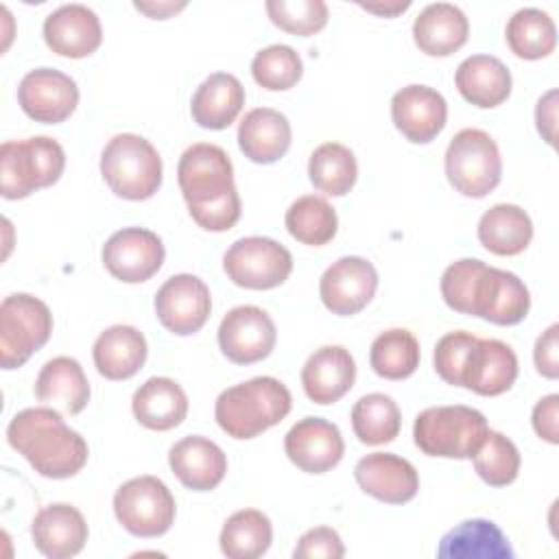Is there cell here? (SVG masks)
<instances>
[{"label": "cell", "mask_w": 559, "mask_h": 559, "mask_svg": "<svg viewBox=\"0 0 559 559\" xmlns=\"http://www.w3.org/2000/svg\"><path fill=\"white\" fill-rule=\"evenodd\" d=\"M9 445L46 478H70L87 463V443L55 408L33 406L13 415L7 428Z\"/></svg>", "instance_id": "1"}, {"label": "cell", "mask_w": 559, "mask_h": 559, "mask_svg": "<svg viewBox=\"0 0 559 559\" xmlns=\"http://www.w3.org/2000/svg\"><path fill=\"white\" fill-rule=\"evenodd\" d=\"M293 406L290 391L271 376H258L225 389L214 404L221 430L234 439H253L280 424Z\"/></svg>", "instance_id": "2"}, {"label": "cell", "mask_w": 559, "mask_h": 559, "mask_svg": "<svg viewBox=\"0 0 559 559\" xmlns=\"http://www.w3.org/2000/svg\"><path fill=\"white\" fill-rule=\"evenodd\" d=\"M100 175L114 194L144 201L162 186V157L146 138L118 133L103 148Z\"/></svg>", "instance_id": "3"}, {"label": "cell", "mask_w": 559, "mask_h": 559, "mask_svg": "<svg viewBox=\"0 0 559 559\" xmlns=\"http://www.w3.org/2000/svg\"><path fill=\"white\" fill-rule=\"evenodd\" d=\"M487 430L485 415L472 406H430L415 417L413 439L428 456L472 459Z\"/></svg>", "instance_id": "4"}, {"label": "cell", "mask_w": 559, "mask_h": 559, "mask_svg": "<svg viewBox=\"0 0 559 559\" xmlns=\"http://www.w3.org/2000/svg\"><path fill=\"white\" fill-rule=\"evenodd\" d=\"M66 168L61 144L46 135L11 140L0 146V192L4 199H24L59 181Z\"/></svg>", "instance_id": "5"}, {"label": "cell", "mask_w": 559, "mask_h": 559, "mask_svg": "<svg viewBox=\"0 0 559 559\" xmlns=\"http://www.w3.org/2000/svg\"><path fill=\"white\" fill-rule=\"evenodd\" d=\"M445 175L452 188L463 197H487L502 177V159L496 140L483 129H461L448 144Z\"/></svg>", "instance_id": "6"}, {"label": "cell", "mask_w": 559, "mask_h": 559, "mask_svg": "<svg viewBox=\"0 0 559 559\" xmlns=\"http://www.w3.org/2000/svg\"><path fill=\"white\" fill-rule=\"evenodd\" d=\"M52 332V314L48 306L28 295L13 293L0 304V362L2 369L22 367L37 349H41Z\"/></svg>", "instance_id": "7"}, {"label": "cell", "mask_w": 559, "mask_h": 559, "mask_svg": "<svg viewBox=\"0 0 559 559\" xmlns=\"http://www.w3.org/2000/svg\"><path fill=\"white\" fill-rule=\"evenodd\" d=\"M175 498L157 476H138L114 493L118 522L135 537H159L175 522Z\"/></svg>", "instance_id": "8"}, {"label": "cell", "mask_w": 559, "mask_h": 559, "mask_svg": "<svg viewBox=\"0 0 559 559\" xmlns=\"http://www.w3.org/2000/svg\"><path fill=\"white\" fill-rule=\"evenodd\" d=\"M177 181L188 210L205 207L236 194L229 155L216 144H192L183 151L177 166Z\"/></svg>", "instance_id": "9"}, {"label": "cell", "mask_w": 559, "mask_h": 559, "mask_svg": "<svg viewBox=\"0 0 559 559\" xmlns=\"http://www.w3.org/2000/svg\"><path fill=\"white\" fill-rule=\"evenodd\" d=\"M223 269L236 286L269 290L288 280L293 271V255L273 238L247 236L225 251Z\"/></svg>", "instance_id": "10"}, {"label": "cell", "mask_w": 559, "mask_h": 559, "mask_svg": "<svg viewBox=\"0 0 559 559\" xmlns=\"http://www.w3.org/2000/svg\"><path fill=\"white\" fill-rule=\"evenodd\" d=\"M210 310V288L192 273L168 277L155 293V314L159 323L177 336L199 332L205 325Z\"/></svg>", "instance_id": "11"}, {"label": "cell", "mask_w": 559, "mask_h": 559, "mask_svg": "<svg viewBox=\"0 0 559 559\" xmlns=\"http://www.w3.org/2000/svg\"><path fill=\"white\" fill-rule=\"evenodd\" d=\"M162 238L144 227H124L103 245V264L120 282L138 284L153 277L164 262Z\"/></svg>", "instance_id": "12"}, {"label": "cell", "mask_w": 559, "mask_h": 559, "mask_svg": "<svg viewBox=\"0 0 559 559\" xmlns=\"http://www.w3.org/2000/svg\"><path fill=\"white\" fill-rule=\"evenodd\" d=\"M22 111L44 124H57L72 116L79 105V87L72 76L55 68H35L17 85Z\"/></svg>", "instance_id": "13"}, {"label": "cell", "mask_w": 559, "mask_h": 559, "mask_svg": "<svg viewBox=\"0 0 559 559\" xmlns=\"http://www.w3.org/2000/svg\"><path fill=\"white\" fill-rule=\"evenodd\" d=\"M378 288L376 266L360 255H345L332 262L319 282L323 306L338 317L360 312Z\"/></svg>", "instance_id": "14"}, {"label": "cell", "mask_w": 559, "mask_h": 559, "mask_svg": "<svg viewBox=\"0 0 559 559\" xmlns=\"http://www.w3.org/2000/svg\"><path fill=\"white\" fill-rule=\"evenodd\" d=\"M275 341V323L258 306H236L218 325V347L236 365H251L266 358Z\"/></svg>", "instance_id": "15"}, {"label": "cell", "mask_w": 559, "mask_h": 559, "mask_svg": "<svg viewBox=\"0 0 559 559\" xmlns=\"http://www.w3.org/2000/svg\"><path fill=\"white\" fill-rule=\"evenodd\" d=\"M286 456L308 474H325L343 459L341 430L323 417L299 419L284 437Z\"/></svg>", "instance_id": "16"}, {"label": "cell", "mask_w": 559, "mask_h": 559, "mask_svg": "<svg viewBox=\"0 0 559 559\" xmlns=\"http://www.w3.org/2000/svg\"><path fill=\"white\" fill-rule=\"evenodd\" d=\"M391 118L408 142L426 144L443 131L448 103L428 85H406L391 98Z\"/></svg>", "instance_id": "17"}, {"label": "cell", "mask_w": 559, "mask_h": 559, "mask_svg": "<svg viewBox=\"0 0 559 559\" xmlns=\"http://www.w3.org/2000/svg\"><path fill=\"white\" fill-rule=\"evenodd\" d=\"M354 476L365 493L386 504H404L419 489V476L413 463L391 452L362 456L354 467Z\"/></svg>", "instance_id": "18"}, {"label": "cell", "mask_w": 559, "mask_h": 559, "mask_svg": "<svg viewBox=\"0 0 559 559\" xmlns=\"http://www.w3.org/2000/svg\"><path fill=\"white\" fill-rule=\"evenodd\" d=\"M44 39L55 55L70 59L90 57L103 41L100 20L85 4H61L46 15Z\"/></svg>", "instance_id": "19"}, {"label": "cell", "mask_w": 559, "mask_h": 559, "mask_svg": "<svg viewBox=\"0 0 559 559\" xmlns=\"http://www.w3.org/2000/svg\"><path fill=\"white\" fill-rule=\"evenodd\" d=\"M87 533L83 513L68 502H55L39 509L31 522L33 544L48 559L79 555L87 542Z\"/></svg>", "instance_id": "20"}, {"label": "cell", "mask_w": 559, "mask_h": 559, "mask_svg": "<svg viewBox=\"0 0 559 559\" xmlns=\"http://www.w3.org/2000/svg\"><path fill=\"white\" fill-rule=\"evenodd\" d=\"M356 380V362L349 349L341 345H323L306 360L301 369V384L314 404L338 402Z\"/></svg>", "instance_id": "21"}, {"label": "cell", "mask_w": 559, "mask_h": 559, "mask_svg": "<svg viewBox=\"0 0 559 559\" xmlns=\"http://www.w3.org/2000/svg\"><path fill=\"white\" fill-rule=\"evenodd\" d=\"M168 463L179 483L192 491H210L227 474L225 452L201 435L177 441L168 452Z\"/></svg>", "instance_id": "22"}, {"label": "cell", "mask_w": 559, "mask_h": 559, "mask_svg": "<svg viewBox=\"0 0 559 559\" xmlns=\"http://www.w3.org/2000/svg\"><path fill=\"white\" fill-rule=\"evenodd\" d=\"M515 378H518L515 352L498 338H478L463 373V389H469L478 395L493 397L509 391Z\"/></svg>", "instance_id": "23"}, {"label": "cell", "mask_w": 559, "mask_h": 559, "mask_svg": "<svg viewBox=\"0 0 559 559\" xmlns=\"http://www.w3.org/2000/svg\"><path fill=\"white\" fill-rule=\"evenodd\" d=\"M469 35L465 13L450 2L426 4L413 22L415 46L430 57H448L456 52Z\"/></svg>", "instance_id": "24"}, {"label": "cell", "mask_w": 559, "mask_h": 559, "mask_svg": "<svg viewBox=\"0 0 559 559\" xmlns=\"http://www.w3.org/2000/svg\"><path fill=\"white\" fill-rule=\"evenodd\" d=\"M288 118L271 107H255L245 114L238 124V146L255 164H273L286 155L290 146Z\"/></svg>", "instance_id": "25"}, {"label": "cell", "mask_w": 559, "mask_h": 559, "mask_svg": "<svg viewBox=\"0 0 559 559\" xmlns=\"http://www.w3.org/2000/svg\"><path fill=\"white\" fill-rule=\"evenodd\" d=\"M35 395L39 402L59 408L66 415H76L90 402V382L79 360L55 356L37 373Z\"/></svg>", "instance_id": "26"}, {"label": "cell", "mask_w": 559, "mask_h": 559, "mask_svg": "<svg viewBox=\"0 0 559 559\" xmlns=\"http://www.w3.org/2000/svg\"><path fill=\"white\" fill-rule=\"evenodd\" d=\"M146 354V338L133 325L107 328L98 334L92 347L94 365L107 380H127L135 376L142 369Z\"/></svg>", "instance_id": "27"}, {"label": "cell", "mask_w": 559, "mask_h": 559, "mask_svg": "<svg viewBox=\"0 0 559 559\" xmlns=\"http://www.w3.org/2000/svg\"><path fill=\"white\" fill-rule=\"evenodd\" d=\"M459 94L483 109L498 107L511 94V72L493 55H472L454 72Z\"/></svg>", "instance_id": "28"}, {"label": "cell", "mask_w": 559, "mask_h": 559, "mask_svg": "<svg viewBox=\"0 0 559 559\" xmlns=\"http://www.w3.org/2000/svg\"><path fill=\"white\" fill-rule=\"evenodd\" d=\"M245 105V87L229 72L210 74L194 92L190 111L203 129H227Z\"/></svg>", "instance_id": "29"}, {"label": "cell", "mask_w": 559, "mask_h": 559, "mask_svg": "<svg viewBox=\"0 0 559 559\" xmlns=\"http://www.w3.org/2000/svg\"><path fill=\"white\" fill-rule=\"evenodd\" d=\"M441 559H513V548L504 533L483 518L465 520L448 531L437 548Z\"/></svg>", "instance_id": "30"}, {"label": "cell", "mask_w": 559, "mask_h": 559, "mask_svg": "<svg viewBox=\"0 0 559 559\" xmlns=\"http://www.w3.org/2000/svg\"><path fill=\"white\" fill-rule=\"evenodd\" d=\"M131 408L135 419L151 430H170L188 415V395L170 378H148L133 393Z\"/></svg>", "instance_id": "31"}, {"label": "cell", "mask_w": 559, "mask_h": 559, "mask_svg": "<svg viewBox=\"0 0 559 559\" xmlns=\"http://www.w3.org/2000/svg\"><path fill=\"white\" fill-rule=\"evenodd\" d=\"M533 238L531 216L513 203L489 207L478 221L480 245L496 255H518Z\"/></svg>", "instance_id": "32"}, {"label": "cell", "mask_w": 559, "mask_h": 559, "mask_svg": "<svg viewBox=\"0 0 559 559\" xmlns=\"http://www.w3.org/2000/svg\"><path fill=\"white\" fill-rule=\"evenodd\" d=\"M507 44L520 59H542L548 57L557 46V28L552 17L535 7L518 9L504 31Z\"/></svg>", "instance_id": "33"}, {"label": "cell", "mask_w": 559, "mask_h": 559, "mask_svg": "<svg viewBox=\"0 0 559 559\" xmlns=\"http://www.w3.org/2000/svg\"><path fill=\"white\" fill-rule=\"evenodd\" d=\"M221 550L229 559L262 557L273 542L271 520L258 509H242L227 518L221 531Z\"/></svg>", "instance_id": "34"}, {"label": "cell", "mask_w": 559, "mask_h": 559, "mask_svg": "<svg viewBox=\"0 0 559 559\" xmlns=\"http://www.w3.org/2000/svg\"><path fill=\"white\" fill-rule=\"evenodd\" d=\"M308 177L319 192L343 197L356 183L358 164L345 144L325 142L312 151L308 162Z\"/></svg>", "instance_id": "35"}, {"label": "cell", "mask_w": 559, "mask_h": 559, "mask_svg": "<svg viewBox=\"0 0 559 559\" xmlns=\"http://www.w3.org/2000/svg\"><path fill=\"white\" fill-rule=\"evenodd\" d=\"M288 234L310 247H321L328 245L338 229V218L334 207L317 194H306L299 197L297 201L290 203L284 216Z\"/></svg>", "instance_id": "36"}, {"label": "cell", "mask_w": 559, "mask_h": 559, "mask_svg": "<svg viewBox=\"0 0 559 559\" xmlns=\"http://www.w3.org/2000/svg\"><path fill=\"white\" fill-rule=\"evenodd\" d=\"M419 343L413 332L391 328L378 334L369 349L371 369L386 380H404L419 367Z\"/></svg>", "instance_id": "37"}, {"label": "cell", "mask_w": 559, "mask_h": 559, "mask_svg": "<svg viewBox=\"0 0 559 559\" xmlns=\"http://www.w3.org/2000/svg\"><path fill=\"white\" fill-rule=\"evenodd\" d=\"M352 428L360 443H391L402 428V415L393 397L384 393H367L352 408Z\"/></svg>", "instance_id": "38"}, {"label": "cell", "mask_w": 559, "mask_h": 559, "mask_svg": "<svg viewBox=\"0 0 559 559\" xmlns=\"http://www.w3.org/2000/svg\"><path fill=\"white\" fill-rule=\"evenodd\" d=\"M476 474L491 487H504L518 478L520 452L515 443L498 430H487L472 454Z\"/></svg>", "instance_id": "39"}, {"label": "cell", "mask_w": 559, "mask_h": 559, "mask_svg": "<svg viewBox=\"0 0 559 559\" xmlns=\"http://www.w3.org/2000/svg\"><path fill=\"white\" fill-rule=\"evenodd\" d=\"M253 81L271 92L290 90L304 74L301 57L286 44H271L255 52L251 61Z\"/></svg>", "instance_id": "40"}, {"label": "cell", "mask_w": 559, "mask_h": 559, "mask_svg": "<svg viewBox=\"0 0 559 559\" xmlns=\"http://www.w3.org/2000/svg\"><path fill=\"white\" fill-rule=\"evenodd\" d=\"M528 308L531 295L524 282L515 273L498 269L491 297L480 319L491 321L496 325H515L528 314Z\"/></svg>", "instance_id": "41"}, {"label": "cell", "mask_w": 559, "mask_h": 559, "mask_svg": "<svg viewBox=\"0 0 559 559\" xmlns=\"http://www.w3.org/2000/svg\"><path fill=\"white\" fill-rule=\"evenodd\" d=\"M266 13L275 26L299 37L314 35L328 24L323 0H266Z\"/></svg>", "instance_id": "42"}, {"label": "cell", "mask_w": 559, "mask_h": 559, "mask_svg": "<svg viewBox=\"0 0 559 559\" xmlns=\"http://www.w3.org/2000/svg\"><path fill=\"white\" fill-rule=\"evenodd\" d=\"M485 262L478 258H463L452 262L443 275H441V297L443 301L463 314H472L476 288L480 282V275L485 271Z\"/></svg>", "instance_id": "43"}, {"label": "cell", "mask_w": 559, "mask_h": 559, "mask_svg": "<svg viewBox=\"0 0 559 559\" xmlns=\"http://www.w3.org/2000/svg\"><path fill=\"white\" fill-rule=\"evenodd\" d=\"M478 336L465 330L443 334L435 345V371L452 386H463V373Z\"/></svg>", "instance_id": "44"}, {"label": "cell", "mask_w": 559, "mask_h": 559, "mask_svg": "<svg viewBox=\"0 0 559 559\" xmlns=\"http://www.w3.org/2000/svg\"><path fill=\"white\" fill-rule=\"evenodd\" d=\"M343 555H345V546H343L338 533L328 526H317V528L306 531L293 550L295 559H312V557L314 559L317 557L341 559Z\"/></svg>", "instance_id": "45"}, {"label": "cell", "mask_w": 559, "mask_h": 559, "mask_svg": "<svg viewBox=\"0 0 559 559\" xmlns=\"http://www.w3.org/2000/svg\"><path fill=\"white\" fill-rule=\"evenodd\" d=\"M557 334H559V325L552 323L535 343L533 349V358H535V367L544 378L555 380L559 376V343H557Z\"/></svg>", "instance_id": "46"}, {"label": "cell", "mask_w": 559, "mask_h": 559, "mask_svg": "<svg viewBox=\"0 0 559 559\" xmlns=\"http://www.w3.org/2000/svg\"><path fill=\"white\" fill-rule=\"evenodd\" d=\"M557 417H559V395L557 393L542 397L533 408V428L548 443H559Z\"/></svg>", "instance_id": "47"}, {"label": "cell", "mask_w": 559, "mask_h": 559, "mask_svg": "<svg viewBox=\"0 0 559 559\" xmlns=\"http://www.w3.org/2000/svg\"><path fill=\"white\" fill-rule=\"evenodd\" d=\"M555 118H557V90H550L537 100V107H535L537 131L548 144L555 142Z\"/></svg>", "instance_id": "48"}, {"label": "cell", "mask_w": 559, "mask_h": 559, "mask_svg": "<svg viewBox=\"0 0 559 559\" xmlns=\"http://www.w3.org/2000/svg\"><path fill=\"white\" fill-rule=\"evenodd\" d=\"M133 7L142 13H146L148 17H155V20H166L170 17L173 13L181 11L186 7V2H133Z\"/></svg>", "instance_id": "49"}, {"label": "cell", "mask_w": 559, "mask_h": 559, "mask_svg": "<svg viewBox=\"0 0 559 559\" xmlns=\"http://www.w3.org/2000/svg\"><path fill=\"white\" fill-rule=\"evenodd\" d=\"M362 9L371 11V13H378V15H384V17H393L402 11H406L411 7V2H391V4H369V2H360Z\"/></svg>", "instance_id": "50"}]
</instances>
